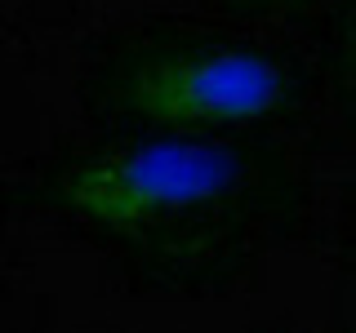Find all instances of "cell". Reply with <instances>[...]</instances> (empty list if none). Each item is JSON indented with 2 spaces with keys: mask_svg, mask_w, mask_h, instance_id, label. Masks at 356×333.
<instances>
[{
  "mask_svg": "<svg viewBox=\"0 0 356 333\" xmlns=\"http://www.w3.org/2000/svg\"><path fill=\"white\" fill-rule=\"evenodd\" d=\"M241 182V155L222 142L152 138L76 164L63 182L67 205L107 231H147Z\"/></svg>",
  "mask_w": 356,
  "mask_h": 333,
  "instance_id": "6da1fadb",
  "label": "cell"
},
{
  "mask_svg": "<svg viewBox=\"0 0 356 333\" xmlns=\"http://www.w3.org/2000/svg\"><path fill=\"white\" fill-rule=\"evenodd\" d=\"M289 94L285 67L250 49H196L147 58L125 85L134 116L165 129L254 125L281 111Z\"/></svg>",
  "mask_w": 356,
  "mask_h": 333,
  "instance_id": "7a4b0ae2",
  "label": "cell"
}]
</instances>
